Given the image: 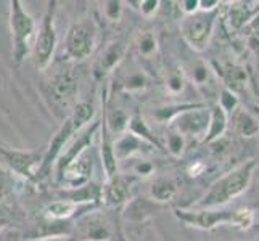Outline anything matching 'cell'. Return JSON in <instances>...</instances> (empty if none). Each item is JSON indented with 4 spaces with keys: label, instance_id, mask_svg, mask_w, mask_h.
Instances as JSON below:
<instances>
[{
    "label": "cell",
    "instance_id": "6da1fadb",
    "mask_svg": "<svg viewBox=\"0 0 259 241\" xmlns=\"http://www.w3.org/2000/svg\"><path fill=\"white\" fill-rule=\"evenodd\" d=\"M256 172V161L248 159L238 164L232 171L219 177L209 190L204 193L198 201L192 204V209H209V208H224L226 204L242 196L248 186L251 185Z\"/></svg>",
    "mask_w": 259,
    "mask_h": 241
},
{
    "label": "cell",
    "instance_id": "7a4b0ae2",
    "mask_svg": "<svg viewBox=\"0 0 259 241\" xmlns=\"http://www.w3.org/2000/svg\"><path fill=\"white\" fill-rule=\"evenodd\" d=\"M94 116H95V108H94L92 103L81 102V103H77L74 106L73 111H71V114L63 122H61V126L57 130V133L52 137L49 148L44 151L42 163H40V166L37 169V182L50 175L52 166L57 163V159L65 151L68 143L82 129H85L87 126H91Z\"/></svg>",
    "mask_w": 259,
    "mask_h": 241
},
{
    "label": "cell",
    "instance_id": "3957f363",
    "mask_svg": "<svg viewBox=\"0 0 259 241\" xmlns=\"http://www.w3.org/2000/svg\"><path fill=\"white\" fill-rule=\"evenodd\" d=\"M174 216L189 227L200 230H214L219 225H234L240 230H249L254 224V211L240 209H176Z\"/></svg>",
    "mask_w": 259,
    "mask_h": 241
},
{
    "label": "cell",
    "instance_id": "277c9868",
    "mask_svg": "<svg viewBox=\"0 0 259 241\" xmlns=\"http://www.w3.org/2000/svg\"><path fill=\"white\" fill-rule=\"evenodd\" d=\"M8 23H10L12 32V60L15 65H21L32 52L37 24L20 0L10 2Z\"/></svg>",
    "mask_w": 259,
    "mask_h": 241
},
{
    "label": "cell",
    "instance_id": "5b68a950",
    "mask_svg": "<svg viewBox=\"0 0 259 241\" xmlns=\"http://www.w3.org/2000/svg\"><path fill=\"white\" fill-rule=\"evenodd\" d=\"M98 24L91 16H81L68 28L63 55L71 61H84L92 55L98 43Z\"/></svg>",
    "mask_w": 259,
    "mask_h": 241
},
{
    "label": "cell",
    "instance_id": "8992f818",
    "mask_svg": "<svg viewBox=\"0 0 259 241\" xmlns=\"http://www.w3.org/2000/svg\"><path fill=\"white\" fill-rule=\"evenodd\" d=\"M79 85L71 71L53 76L44 87V98L55 118L65 121L77 105Z\"/></svg>",
    "mask_w": 259,
    "mask_h": 241
},
{
    "label": "cell",
    "instance_id": "52a82bcc",
    "mask_svg": "<svg viewBox=\"0 0 259 241\" xmlns=\"http://www.w3.org/2000/svg\"><path fill=\"white\" fill-rule=\"evenodd\" d=\"M55 18H57V2L55 0H50V2H47L46 13H44L37 32H35L34 47H32L34 65L39 71H46L52 63L53 55H55L57 43H58Z\"/></svg>",
    "mask_w": 259,
    "mask_h": 241
},
{
    "label": "cell",
    "instance_id": "ba28073f",
    "mask_svg": "<svg viewBox=\"0 0 259 241\" xmlns=\"http://www.w3.org/2000/svg\"><path fill=\"white\" fill-rule=\"evenodd\" d=\"M219 10L216 12H196L190 16H184L181 21V34L189 50L200 53L211 43Z\"/></svg>",
    "mask_w": 259,
    "mask_h": 241
},
{
    "label": "cell",
    "instance_id": "9c48e42d",
    "mask_svg": "<svg viewBox=\"0 0 259 241\" xmlns=\"http://www.w3.org/2000/svg\"><path fill=\"white\" fill-rule=\"evenodd\" d=\"M73 233L81 241H116V225L106 214L89 211L76 220Z\"/></svg>",
    "mask_w": 259,
    "mask_h": 241
},
{
    "label": "cell",
    "instance_id": "30bf717a",
    "mask_svg": "<svg viewBox=\"0 0 259 241\" xmlns=\"http://www.w3.org/2000/svg\"><path fill=\"white\" fill-rule=\"evenodd\" d=\"M98 130H100V121H95V122H92V126H87L85 129H82L77 133V137H74L68 143V147L65 148V151L60 155V158L55 163V180L58 185H61L63 174L66 169L92 147V141H94Z\"/></svg>",
    "mask_w": 259,
    "mask_h": 241
},
{
    "label": "cell",
    "instance_id": "8fae6325",
    "mask_svg": "<svg viewBox=\"0 0 259 241\" xmlns=\"http://www.w3.org/2000/svg\"><path fill=\"white\" fill-rule=\"evenodd\" d=\"M0 158H2L8 167L26 180L37 182V169L42 163L44 153L39 151H24L15 150L0 145Z\"/></svg>",
    "mask_w": 259,
    "mask_h": 241
},
{
    "label": "cell",
    "instance_id": "7c38bea8",
    "mask_svg": "<svg viewBox=\"0 0 259 241\" xmlns=\"http://www.w3.org/2000/svg\"><path fill=\"white\" fill-rule=\"evenodd\" d=\"M209 126V108L206 103H201L196 108H192L182 114H179L177 118L169 124V127L179 132L181 135L200 138L203 140L208 132Z\"/></svg>",
    "mask_w": 259,
    "mask_h": 241
},
{
    "label": "cell",
    "instance_id": "4fadbf2b",
    "mask_svg": "<svg viewBox=\"0 0 259 241\" xmlns=\"http://www.w3.org/2000/svg\"><path fill=\"white\" fill-rule=\"evenodd\" d=\"M129 42L126 37H119L103 49V52L98 55L95 65H94V76L97 80L105 79L108 74L118 71V68L122 65L124 58L127 55Z\"/></svg>",
    "mask_w": 259,
    "mask_h": 241
},
{
    "label": "cell",
    "instance_id": "5bb4252c",
    "mask_svg": "<svg viewBox=\"0 0 259 241\" xmlns=\"http://www.w3.org/2000/svg\"><path fill=\"white\" fill-rule=\"evenodd\" d=\"M184 74L187 79H190L192 82L198 87V88H209L218 87V79L214 74V68H211L203 58L196 57L195 52L189 50V57L185 58L184 65L181 66Z\"/></svg>",
    "mask_w": 259,
    "mask_h": 241
},
{
    "label": "cell",
    "instance_id": "9a60e30c",
    "mask_svg": "<svg viewBox=\"0 0 259 241\" xmlns=\"http://www.w3.org/2000/svg\"><path fill=\"white\" fill-rule=\"evenodd\" d=\"M131 182L132 177L121 175L119 172L111 178H106L102 186V201L108 208H122L131 201Z\"/></svg>",
    "mask_w": 259,
    "mask_h": 241
},
{
    "label": "cell",
    "instance_id": "2e32d148",
    "mask_svg": "<svg viewBox=\"0 0 259 241\" xmlns=\"http://www.w3.org/2000/svg\"><path fill=\"white\" fill-rule=\"evenodd\" d=\"M92 171H94V155L91 153V148H89L85 153H82L65 171L61 185H66L68 188H79V186L91 182Z\"/></svg>",
    "mask_w": 259,
    "mask_h": 241
},
{
    "label": "cell",
    "instance_id": "e0dca14e",
    "mask_svg": "<svg viewBox=\"0 0 259 241\" xmlns=\"http://www.w3.org/2000/svg\"><path fill=\"white\" fill-rule=\"evenodd\" d=\"M227 10V26L230 32H240L259 15V2H232Z\"/></svg>",
    "mask_w": 259,
    "mask_h": 241
},
{
    "label": "cell",
    "instance_id": "ac0fdd59",
    "mask_svg": "<svg viewBox=\"0 0 259 241\" xmlns=\"http://www.w3.org/2000/svg\"><path fill=\"white\" fill-rule=\"evenodd\" d=\"M218 71L221 74L222 80H224V87H227L229 90H232L234 93L245 90V87L248 85V74L246 69L242 63H238L235 60H226L224 63H221Z\"/></svg>",
    "mask_w": 259,
    "mask_h": 241
},
{
    "label": "cell",
    "instance_id": "d6986e66",
    "mask_svg": "<svg viewBox=\"0 0 259 241\" xmlns=\"http://www.w3.org/2000/svg\"><path fill=\"white\" fill-rule=\"evenodd\" d=\"M147 148H153V147L148 145L147 141L140 140L139 137L132 135L131 132H126L118 138H114V156L118 163L131 159L137 155H142L144 151H147Z\"/></svg>",
    "mask_w": 259,
    "mask_h": 241
},
{
    "label": "cell",
    "instance_id": "ffe728a7",
    "mask_svg": "<svg viewBox=\"0 0 259 241\" xmlns=\"http://www.w3.org/2000/svg\"><path fill=\"white\" fill-rule=\"evenodd\" d=\"M100 130H102L100 158H102V164L105 171V178H111L118 174V161H116V156H114V138L110 133L108 127H106L105 118L100 121Z\"/></svg>",
    "mask_w": 259,
    "mask_h": 241
},
{
    "label": "cell",
    "instance_id": "44dd1931",
    "mask_svg": "<svg viewBox=\"0 0 259 241\" xmlns=\"http://www.w3.org/2000/svg\"><path fill=\"white\" fill-rule=\"evenodd\" d=\"M229 119H232L234 130L238 133L240 137L253 138L259 133V119L242 105H240L238 108L229 116Z\"/></svg>",
    "mask_w": 259,
    "mask_h": 241
},
{
    "label": "cell",
    "instance_id": "7402d4cb",
    "mask_svg": "<svg viewBox=\"0 0 259 241\" xmlns=\"http://www.w3.org/2000/svg\"><path fill=\"white\" fill-rule=\"evenodd\" d=\"M227 127H229V114L216 103L209 108V126L206 135H204L201 141L203 143H214V141L224 138Z\"/></svg>",
    "mask_w": 259,
    "mask_h": 241
},
{
    "label": "cell",
    "instance_id": "603a6c76",
    "mask_svg": "<svg viewBox=\"0 0 259 241\" xmlns=\"http://www.w3.org/2000/svg\"><path fill=\"white\" fill-rule=\"evenodd\" d=\"M177 191H179V183L176 178L169 175H159L150 185V198L156 204H164L172 201Z\"/></svg>",
    "mask_w": 259,
    "mask_h": 241
},
{
    "label": "cell",
    "instance_id": "cb8c5ba5",
    "mask_svg": "<svg viewBox=\"0 0 259 241\" xmlns=\"http://www.w3.org/2000/svg\"><path fill=\"white\" fill-rule=\"evenodd\" d=\"M60 200H68L76 204H95L102 200V186L89 182L79 188H68L60 193Z\"/></svg>",
    "mask_w": 259,
    "mask_h": 241
},
{
    "label": "cell",
    "instance_id": "d4e9b609",
    "mask_svg": "<svg viewBox=\"0 0 259 241\" xmlns=\"http://www.w3.org/2000/svg\"><path fill=\"white\" fill-rule=\"evenodd\" d=\"M118 85L124 93L144 92L145 88H148L151 85V77L145 69L132 68V69H129V73L121 74Z\"/></svg>",
    "mask_w": 259,
    "mask_h": 241
},
{
    "label": "cell",
    "instance_id": "484cf974",
    "mask_svg": "<svg viewBox=\"0 0 259 241\" xmlns=\"http://www.w3.org/2000/svg\"><path fill=\"white\" fill-rule=\"evenodd\" d=\"M201 103H169V105H161L156 106L151 111V118H153L158 124H171L179 114L189 111L192 108H196Z\"/></svg>",
    "mask_w": 259,
    "mask_h": 241
},
{
    "label": "cell",
    "instance_id": "4316f807",
    "mask_svg": "<svg viewBox=\"0 0 259 241\" xmlns=\"http://www.w3.org/2000/svg\"><path fill=\"white\" fill-rule=\"evenodd\" d=\"M81 208V204L58 198L57 201L47 204L46 209H44V217L50 220H69Z\"/></svg>",
    "mask_w": 259,
    "mask_h": 241
},
{
    "label": "cell",
    "instance_id": "83f0119b",
    "mask_svg": "<svg viewBox=\"0 0 259 241\" xmlns=\"http://www.w3.org/2000/svg\"><path fill=\"white\" fill-rule=\"evenodd\" d=\"M156 203L148 201V200H132L126 204V209H124V217L131 222H144L145 219L151 217L155 212Z\"/></svg>",
    "mask_w": 259,
    "mask_h": 241
},
{
    "label": "cell",
    "instance_id": "f1b7e54d",
    "mask_svg": "<svg viewBox=\"0 0 259 241\" xmlns=\"http://www.w3.org/2000/svg\"><path fill=\"white\" fill-rule=\"evenodd\" d=\"M127 132H131L132 135L139 137L140 140L147 141L148 145L156 147L158 150H163V145L159 143V140L155 137V133L151 132V129L148 127V124L145 122V119L140 116V113H136V114L131 116L129 126H127Z\"/></svg>",
    "mask_w": 259,
    "mask_h": 241
},
{
    "label": "cell",
    "instance_id": "f546056e",
    "mask_svg": "<svg viewBox=\"0 0 259 241\" xmlns=\"http://www.w3.org/2000/svg\"><path fill=\"white\" fill-rule=\"evenodd\" d=\"M103 118L106 122V127H108L110 133L113 137L116 135H122V133L127 132V126H129V119L131 116L121 110V108H110L103 113Z\"/></svg>",
    "mask_w": 259,
    "mask_h": 241
},
{
    "label": "cell",
    "instance_id": "4dcf8cb0",
    "mask_svg": "<svg viewBox=\"0 0 259 241\" xmlns=\"http://www.w3.org/2000/svg\"><path fill=\"white\" fill-rule=\"evenodd\" d=\"M136 49H137V55L144 60H151L153 57H156L159 49V40L156 32L155 31L140 32L136 40Z\"/></svg>",
    "mask_w": 259,
    "mask_h": 241
},
{
    "label": "cell",
    "instance_id": "1f68e13d",
    "mask_svg": "<svg viewBox=\"0 0 259 241\" xmlns=\"http://www.w3.org/2000/svg\"><path fill=\"white\" fill-rule=\"evenodd\" d=\"M185 82H187V77L184 74L181 65L167 68L166 77H164V87H166L167 93H171L174 97L182 93L185 88Z\"/></svg>",
    "mask_w": 259,
    "mask_h": 241
},
{
    "label": "cell",
    "instance_id": "d6a6232c",
    "mask_svg": "<svg viewBox=\"0 0 259 241\" xmlns=\"http://www.w3.org/2000/svg\"><path fill=\"white\" fill-rule=\"evenodd\" d=\"M185 147H187V138L169 127L166 132V150L169 151V155L172 158H181L185 151Z\"/></svg>",
    "mask_w": 259,
    "mask_h": 241
},
{
    "label": "cell",
    "instance_id": "836d02e7",
    "mask_svg": "<svg viewBox=\"0 0 259 241\" xmlns=\"http://www.w3.org/2000/svg\"><path fill=\"white\" fill-rule=\"evenodd\" d=\"M218 105L224 110L229 116L234 113L238 106H240V100H238V95L234 93L232 90H229L227 87L222 85L221 90L218 93Z\"/></svg>",
    "mask_w": 259,
    "mask_h": 241
},
{
    "label": "cell",
    "instance_id": "e575fe53",
    "mask_svg": "<svg viewBox=\"0 0 259 241\" xmlns=\"http://www.w3.org/2000/svg\"><path fill=\"white\" fill-rule=\"evenodd\" d=\"M132 5H137L136 8L144 15L145 18H151L158 10L161 2L159 0H140V2H131Z\"/></svg>",
    "mask_w": 259,
    "mask_h": 241
},
{
    "label": "cell",
    "instance_id": "d590c367",
    "mask_svg": "<svg viewBox=\"0 0 259 241\" xmlns=\"http://www.w3.org/2000/svg\"><path fill=\"white\" fill-rule=\"evenodd\" d=\"M122 13V4L118 0H111V2L103 4V15L106 20L110 21H118Z\"/></svg>",
    "mask_w": 259,
    "mask_h": 241
},
{
    "label": "cell",
    "instance_id": "8d00e7d4",
    "mask_svg": "<svg viewBox=\"0 0 259 241\" xmlns=\"http://www.w3.org/2000/svg\"><path fill=\"white\" fill-rule=\"evenodd\" d=\"M153 172H155V164L150 163V161L142 159L134 164V175L137 177H150L153 175Z\"/></svg>",
    "mask_w": 259,
    "mask_h": 241
},
{
    "label": "cell",
    "instance_id": "74e56055",
    "mask_svg": "<svg viewBox=\"0 0 259 241\" xmlns=\"http://www.w3.org/2000/svg\"><path fill=\"white\" fill-rule=\"evenodd\" d=\"M179 10L184 13V16H190L196 12H200V0H182V2H177Z\"/></svg>",
    "mask_w": 259,
    "mask_h": 241
},
{
    "label": "cell",
    "instance_id": "f35d334b",
    "mask_svg": "<svg viewBox=\"0 0 259 241\" xmlns=\"http://www.w3.org/2000/svg\"><path fill=\"white\" fill-rule=\"evenodd\" d=\"M204 171H206V164L203 163V161H193V164H190L187 167V174L189 177H200Z\"/></svg>",
    "mask_w": 259,
    "mask_h": 241
},
{
    "label": "cell",
    "instance_id": "ab89813d",
    "mask_svg": "<svg viewBox=\"0 0 259 241\" xmlns=\"http://www.w3.org/2000/svg\"><path fill=\"white\" fill-rule=\"evenodd\" d=\"M219 5V0H200V12H216Z\"/></svg>",
    "mask_w": 259,
    "mask_h": 241
},
{
    "label": "cell",
    "instance_id": "60d3db41",
    "mask_svg": "<svg viewBox=\"0 0 259 241\" xmlns=\"http://www.w3.org/2000/svg\"><path fill=\"white\" fill-rule=\"evenodd\" d=\"M248 47L251 49L256 55H259V32H254L249 35V39H248Z\"/></svg>",
    "mask_w": 259,
    "mask_h": 241
},
{
    "label": "cell",
    "instance_id": "b9f144b4",
    "mask_svg": "<svg viewBox=\"0 0 259 241\" xmlns=\"http://www.w3.org/2000/svg\"><path fill=\"white\" fill-rule=\"evenodd\" d=\"M7 224H8V220H7V219H5L4 216H0V228H4V227H5Z\"/></svg>",
    "mask_w": 259,
    "mask_h": 241
}]
</instances>
